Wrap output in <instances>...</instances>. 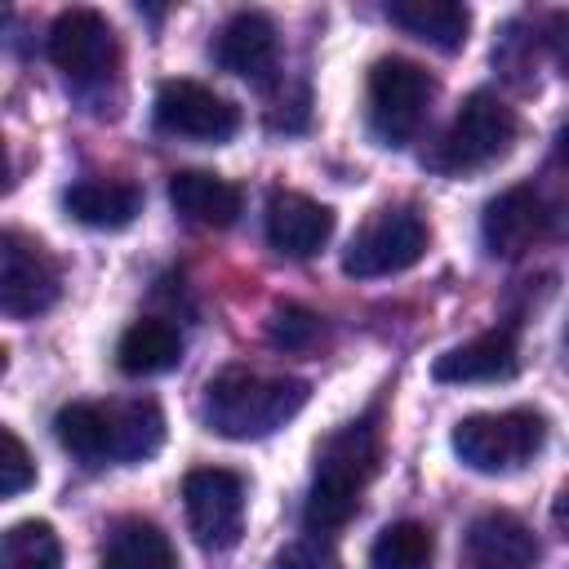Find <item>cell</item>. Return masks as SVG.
<instances>
[{"label": "cell", "instance_id": "10", "mask_svg": "<svg viewBox=\"0 0 569 569\" xmlns=\"http://www.w3.org/2000/svg\"><path fill=\"white\" fill-rule=\"evenodd\" d=\"M156 124L173 138L227 142L240 129V107L200 80H164L156 89Z\"/></svg>", "mask_w": 569, "mask_h": 569}, {"label": "cell", "instance_id": "29", "mask_svg": "<svg viewBox=\"0 0 569 569\" xmlns=\"http://www.w3.org/2000/svg\"><path fill=\"white\" fill-rule=\"evenodd\" d=\"M551 516H556V525H560V533L569 538V489L556 498V507H551Z\"/></svg>", "mask_w": 569, "mask_h": 569}, {"label": "cell", "instance_id": "18", "mask_svg": "<svg viewBox=\"0 0 569 569\" xmlns=\"http://www.w3.org/2000/svg\"><path fill=\"white\" fill-rule=\"evenodd\" d=\"M62 204L76 222L116 231L142 213V191L133 182H116V178H84L62 196Z\"/></svg>", "mask_w": 569, "mask_h": 569}, {"label": "cell", "instance_id": "17", "mask_svg": "<svg viewBox=\"0 0 569 569\" xmlns=\"http://www.w3.org/2000/svg\"><path fill=\"white\" fill-rule=\"evenodd\" d=\"M387 22L409 31L413 40H427V44L445 49V53L462 49L467 31H471V13L458 0H391Z\"/></svg>", "mask_w": 569, "mask_h": 569}, {"label": "cell", "instance_id": "9", "mask_svg": "<svg viewBox=\"0 0 569 569\" xmlns=\"http://www.w3.org/2000/svg\"><path fill=\"white\" fill-rule=\"evenodd\" d=\"M49 62L76 80V84H98L116 71L120 62V44H116V31L102 13L93 9H67L53 18L49 27Z\"/></svg>", "mask_w": 569, "mask_h": 569}, {"label": "cell", "instance_id": "5", "mask_svg": "<svg viewBox=\"0 0 569 569\" xmlns=\"http://www.w3.org/2000/svg\"><path fill=\"white\" fill-rule=\"evenodd\" d=\"M436 80L409 58H378L369 67V124L387 147H405L427 116Z\"/></svg>", "mask_w": 569, "mask_h": 569}, {"label": "cell", "instance_id": "2", "mask_svg": "<svg viewBox=\"0 0 569 569\" xmlns=\"http://www.w3.org/2000/svg\"><path fill=\"white\" fill-rule=\"evenodd\" d=\"M311 387L302 378H267L258 369L231 365L218 378H209L204 400H200V418L209 431L227 436V440H258L271 436L276 427H284L302 405H307Z\"/></svg>", "mask_w": 569, "mask_h": 569}, {"label": "cell", "instance_id": "28", "mask_svg": "<svg viewBox=\"0 0 569 569\" xmlns=\"http://www.w3.org/2000/svg\"><path fill=\"white\" fill-rule=\"evenodd\" d=\"M542 44H547L551 62L569 76V9H556V13L542 22Z\"/></svg>", "mask_w": 569, "mask_h": 569}, {"label": "cell", "instance_id": "4", "mask_svg": "<svg viewBox=\"0 0 569 569\" xmlns=\"http://www.w3.org/2000/svg\"><path fill=\"white\" fill-rule=\"evenodd\" d=\"M516 142V111L498 98V93H467L462 107L453 111L431 164L445 169V173H471V169H485L493 160H502Z\"/></svg>", "mask_w": 569, "mask_h": 569}, {"label": "cell", "instance_id": "1", "mask_svg": "<svg viewBox=\"0 0 569 569\" xmlns=\"http://www.w3.org/2000/svg\"><path fill=\"white\" fill-rule=\"evenodd\" d=\"M378 458H382V431L373 413L338 427L316 449V480L302 502L307 533H333L360 511V498L378 471Z\"/></svg>", "mask_w": 569, "mask_h": 569}, {"label": "cell", "instance_id": "21", "mask_svg": "<svg viewBox=\"0 0 569 569\" xmlns=\"http://www.w3.org/2000/svg\"><path fill=\"white\" fill-rule=\"evenodd\" d=\"M53 436L67 453H76L80 462H116V413L111 405H62L53 418Z\"/></svg>", "mask_w": 569, "mask_h": 569}, {"label": "cell", "instance_id": "22", "mask_svg": "<svg viewBox=\"0 0 569 569\" xmlns=\"http://www.w3.org/2000/svg\"><path fill=\"white\" fill-rule=\"evenodd\" d=\"M116 413V462H147L164 445V413L156 400L111 405Z\"/></svg>", "mask_w": 569, "mask_h": 569}, {"label": "cell", "instance_id": "19", "mask_svg": "<svg viewBox=\"0 0 569 569\" xmlns=\"http://www.w3.org/2000/svg\"><path fill=\"white\" fill-rule=\"evenodd\" d=\"M178 360H182V333H178V325L156 320V316L133 320V325L120 333V342H116V365H120V373H129V378L169 373Z\"/></svg>", "mask_w": 569, "mask_h": 569}, {"label": "cell", "instance_id": "6", "mask_svg": "<svg viewBox=\"0 0 569 569\" xmlns=\"http://www.w3.org/2000/svg\"><path fill=\"white\" fill-rule=\"evenodd\" d=\"M427 253V222L413 209H378L347 244L342 271L351 280H378L409 271Z\"/></svg>", "mask_w": 569, "mask_h": 569}, {"label": "cell", "instance_id": "26", "mask_svg": "<svg viewBox=\"0 0 569 569\" xmlns=\"http://www.w3.org/2000/svg\"><path fill=\"white\" fill-rule=\"evenodd\" d=\"M0 445H4V453H0V493L18 498L22 489L36 485V462H31V453H27V445L18 440L13 427L0 431Z\"/></svg>", "mask_w": 569, "mask_h": 569}, {"label": "cell", "instance_id": "24", "mask_svg": "<svg viewBox=\"0 0 569 569\" xmlns=\"http://www.w3.org/2000/svg\"><path fill=\"white\" fill-rule=\"evenodd\" d=\"M0 569H62V542L49 520H18L4 529Z\"/></svg>", "mask_w": 569, "mask_h": 569}, {"label": "cell", "instance_id": "16", "mask_svg": "<svg viewBox=\"0 0 569 569\" xmlns=\"http://www.w3.org/2000/svg\"><path fill=\"white\" fill-rule=\"evenodd\" d=\"M213 58L231 76L267 80V71L276 67V27H271V18L253 13V9L227 18V27L218 31V44H213Z\"/></svg>", "mask_w": 569, "mask_h": 569}, {"label": "cell", "instance_id": "25", "mask_svg": "<svg viewBox=\"0 0 569 569\" xmlns=\"http://www.w3.org/2000/svg\"><path fill=\"white\" fill-rule=\"evenodd\" d=\"M316 338H320V316L298 302H280L267 316V342L276 351H307Z\"/></svg>", "mask_w": 569, "mask_h": 569}, {"label": "cell", "instance_id": "20", "mask_svg": "<svg viewBox=\"0 0 569 569\" xmlns=\"http://www.w3.org/2000/svg\"><path fill=\"white\" fill-rule=\"evenodd\" d=\"M102 569H178L173 542L156 520H116L102 542Z\"/></svg>", "mask_w": 569, "mask_h": 569}, {"label": "cell", "instance_id": "12", "mask_svg": "<svg viewBox=\"0 0 569 569\" xmlns=\"http://www.w3.org/2000/svg\"><path fill=\"white\" fill-rule=\"evenodd\" d=\"M267 244L284 258H311L329 244L333 236V209L302 196V191H271L267 196Z\"/></svg>", "mask_w": 569, "mask_h": 569}, {"label": "cell", "instance_id": "23", "mask_svg": "<svg viewBox=\"0 0 569 569\" xmlns=\"http://www.w3.org/2000/svg\"><path fill=\"white\" fill-rule=\"evenodd\" d=\"M431 556H436V533L422 520H396L369 547L373 569H427Z\"/></svg>", "mask_w": 569, "mask_h": 569}, {"label": "cell", "instance_id": "8", "mask_svg": "<svg viewBox=\"0 0 569 569\" xmlns=\"http://www.w3.org/2000/svg\"><path fill=\"white\" fill-rule=\"evenodd\" d=\"M58 293H62V276H58V262L44 253V244L22 231H4L0 236V311L9 320H31L49 311Z\"/></svg>", "mask_w": 569, "mask_h": 569}, {"label": "cell", "instance_id": "27", "mask_svg": "<svg viewBox=\"0 0 569 569\" xmlns=\"http://www.w3.org/2000/svg\"><path fill=\"white\" fill-rule=\"evenodd\" d=\"M271 569H338V551L329 547L325 533H302L276 551Z\"/></svg>", "mask_w": 569, "mask_h": 569}, {"label": "cell", "instance_id": "7", "mask_svg": "<svg viewBox=\"0 0 569 569\" xmlns=\"http://www.w3.org/2000/svg\"><path fill=\"white\" fill-rule=\"evenodd\" d=\"M182 507L204 551H227L244 529V476L227 467H196L182 480Z\"/></svg>", "mask_w": 569, "mask_h": 569}, {"label": "cell", "instance_id": "13", "mask_svg": "<svg viewBox=\"0 0 569 569\" xmlns=\"http://www.w3.org/2000/svg\"><path fill=\"white\" fill-rule=\"evenodd\" d=\"M516 369H520V347H516V329L511 325L485 329V333L449 347L431 365L436 382H502Z\"/></svg>", "mask_w": 569, "mask_h": 569}, {"label": "cell", "instance_id": "15", "mask_svg": "<svg viewBox=\"0 0 569 569\" xmlns=\"http://www.w3.org/2000/svg\"><path fill=\"white\" fill-rule=\"evenodd\" d=\"M169 204H173L187 222L222 231V227H231V222L240 218L244 191H240L236 182L209 173V169H178V173L169 178Z\"/></svg>", "mask_w": 569, "mask_h": 569}, {"label": "cell", "instance_id": "14", "mask_svg": "<svg viewBox=\"0 0 569 569\" xmlns=\"http://www.w3.org/2000/svg\"><path fill=\"white\" fill-rule=\"evenodd\" d=\"M467 565L471 569H538V538L511 511H485L467 529Z\"/></svg>", "mask_w": 569, "mask_h": 569}, {"label": "cell", "instance_id": "3", "mask_svg": "<svg viewBox=\"0 0 569 569\" xmlns=\"http://www.w3.org/2000/svg\"><path fill=\"white\" fill-rule=\"evenodd\" d=\"M453 453L485 476L516 471L533 462V453L547 445V418L538 409H502V413H467L453 436Z\"/></svg>", "mask_w": 569, "mask_h": 569}, {"label": "cell", "instance_id": "11", "mask_svg": "<svg viewBox=\"0 0 569 569\" xmlns=\"http://www.w3.org/2000/svg\"><path fill=\"white\" fill-rule=\"evenodd\" d=\"M551 227V209L533 187H507L480 213V240L493 258H520Z\"/></svg>", "mask_w": 569, "mask_h": 569}]
</instances>
